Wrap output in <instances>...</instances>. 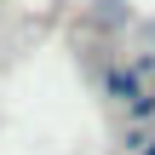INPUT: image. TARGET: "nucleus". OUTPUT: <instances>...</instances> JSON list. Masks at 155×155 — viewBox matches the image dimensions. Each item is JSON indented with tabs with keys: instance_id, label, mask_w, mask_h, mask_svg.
<instances>
[{
	"instance_id": "obj_1",
	"label": "nucleus",
	"mask_w": 155,
	"mask_h": 155,
	"mask_svg": "<svg viewBox=\"0 0 155 155\" xmlns=\"http://www.w3.org/2000/svg\"><path fill=\"white\" fill-rule=\"evenodd\" d=\"M138 150H144V155H155V144H138Z\"/></svg>"
}]
</instances>
